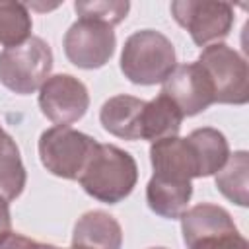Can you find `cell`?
<instances>
[{
    "instance_id": "cell-22",
    "label": "cell",
    "mask_w": 249,
    "mask_h": 249,
    "mask_svg": "<svg viewBox=\"0 0 249 249\" xmlns=\"http://www.w3.org/2000/svg\"><path fill=\"white\" fill-rule=\"evenodd\" d=\"M0 249H60V247L29 239V237L10 230L4 235H0Z\"/></svg>"
},
{
    "instance_id": "cell-23",
    "label": "cell",
    "mask_w": 249,
    "mask_h": 249,
    "mask_svg": "<svg viewBox=\"0 0 249 249\" xmlns=\"http://www.w3.org/2000/svg\"><path fill=\"white\" fill-rule=\"evenodd\" d=\"M12 228V214H10V200L0 196V235L10 231Z\"/></svg>"
},
{
    "instance_id": "cell-2",
    "label": "cell",
    "mask_w": 249,
    "mask_h": 249,
    "mask_svg": "<svg viewBox=\"0 0 249 249\" xmlns=\"http://www.w3.org/2000/svg\"><path fill=\"white\" fill-rule=\"evenodd\" d=\"M177 66L173 43L156 29H140L126 37L121 53V72L132 84H163Z\"/></svg>"
},
{
    "instance_id": "cell-21",
    "label": "cell",
    "mask_w": 249,
    "mask_h": 249,
    "mask_svg": "<svg viewBox=\"0 0 249 249\" xmlns=\"http://www.w3.org/2000/svg\"><path fill=\"white\" fill-rule=\"evenodd\" d=\"M187 247L189 249H249V243L237 230H233V231H224V233L200 237Z\"/></svg>"
},
{
    "instance_id": "cell-4",
    "label": "cell",
    "mask_w": 249,
    "mask_h": 249,
    "mask_svg": "<svg viewBox=\"0 0 249 249\" xmlns=\"http://www.w3.org/2000/svg\"><path fill=\"white\" fill-rule=\"evenodd\" d=\"M97 140L72 126H51L39 136V158L43 167L62 179H78L89 161Z\"/></svg>"
},
{
    "instance_id": "cell-15",
    "label": "cell",
    "mask_w": 249,
    "mask_h": 249,
    "mask_svg": "<svg viewBox=\"0 0 249 249\" xmlns=\"http://www.w3.org/2000/svg\"><path fill=\"white\" fill-rule=\"evenodd\" d=\"M183 115L177 109V105L160 93L152 101H146L144 111H142V121H140V138L142 140H161L169 136H179Z\"/></svg>"
},
{
    "instance_id": "cell-5",
    "label": "cell",
    "mask_w": 249,
    "mask_h": 249,
    "mask_svg": "<svg viewBox=\"0 0 249 249\" xmlns=\"http://www.w3.org/2000/svg\"><path fill=\"white\" fill-rule=\"evenodd\" d=\"M196 62L212 82L214 103L245 105L249 101V66L233 47L212 43L200 51Z\"/></svg>"
},
{
    "instance_id": "cell-19",
    "label": "cell",
    "mask_w": 249,
    "mask_h": 249,
    "mask_svg": "<svg viewBox=\"0 0 249 249\" xmlns=\"http://www.w3.org/2000/svg\"><path fill=\"white\" fill-rule=\"evenodd\" d=\"M31 14L25 4L0 0V45L18 47L31 37Z\"/></svg>"
},
{
    "instance_id": "cell-1",
    "label": "cell",
    "mask_w": 249,
    "mask_h": 249,
    "mask_svg": "<svg viewBox=\"0 0 249 249\" xmlns=\"http://www.w3.org/2000/svg\"><path fill=\"white\" fill-rule=\"evenodd\" d=\"M78 183L95 200L117 204L124 200L138 183L136 160L115 144H97Z\"/></svg>"
},
{
    "instance_id": "cell-24",
    "label": "cell",
    "mask_w": 249,
    "mask_h": 249,
    "mask_svg": "<svg viewBox=\"0 0 249 249\" xmlns=\"http://www.w3.org/2000/svg\"><path fill=\"white\" fill-rule=\"evenodd\" d=\"M70 249H84V247H76V245H72V247H70Z\"/></svg>"
},
{
    "instance_id": "cell-12",
    "label": "cell",
    "mask_w": 249,
    "mask_h": 249,
    "mask_svg": "<svg viewBox=\"0 0 249 249\" xmlns=\"http://www.w3.org/2000/svg\"><path fill=\"white\" fill-rule=\"evenodd\" d=\"M146 101L134 95L119 93L109 97L99 111L101 126L123 140H140V121Z\"/></svg>"
},
{
    "instance_id": "cell-7",
    "label": "cell",
    "mask_w": 249,
    "mask_h": 249,
    "mask_svg": "<svg viewBox=\"0 0 249 249\" xmlns=\"http://www.w3.org/2000/svg\"><path fill=\"white\" fill-rule=\"evenodd\" d=\"M66 58L84 70H93L105 66L117 47V37L111 25L78 18L62 39Z\"/></svg>"
},
{
    "instance_id": "cell-6",
    "label": "cell",
    "mask_w": 249,
    "mask_h": 249,
    "mask_svg": "<svg viewBox=\"0 0 249 249\" xmlns=\"http://www.w3.org/2000/svg\"><path fill=\"white\" fill-rule=\"evenodd\" d=\"M173 19L185 27L196 47L222 43L233 27V6L216 0H175L171 2Z\"/></svg>"
},
{
    "instance_id": "cell-8",
    "label": "cell",
    "mask_w": 249,
    "mask_h": 249,
    "mask_svg": "<svg viewBox=\"0 0 249 249\" xmlns=\"http://www.w3.org/2000/svg\"><path fill=\"white\" fill-rule=\"evenodd\" d=\"M39 109L56 126H70L89 107V93L82 80L72 74H54L39 88Z\"/></svg>"
},
{
    "instance_id": "cell-10",
    "label": "cell",
    "mask_w": 249,
    "mask_h": 249,
    "mask_svg": "<svg viewBox=\"0 0 249 249\" xmlns=\"http://www.w3.org/2000/svg\"><path fill=\"white\" fill-rule=\"evenodd\" d=\"M150 163L154 175L177 181H193L198 177V161L187 138L169 136L152 142Z\"/></svg>"
},
{
    "instance_id": "cell-20",
    "label": "cell",
    "mask_w": 249,
    "mask_h": 249,
    "mask_svg": "<svg viewBox=\"0 0 249 249\" xmlns=\"http://www.w3.org/2000/svg\"><path fill=\"white\" fill-rule=\"evenodd\" d=\"M74 10L80 18H86V19H95V21H101V23H107V25H117L121 23L128 10H130V4L126 0H103V2H76L74 4Z\"/></svg>"
},
{
    "instance_id": "cell-14",
    "label": "cell",
    "mask_w": 249,
    "mask_h": 249,
    "mask_svg": "<svg viewBox=\"0 0 249 249\" xmlns=\"http://www.w3.org/2000/svg\"><path fill=\"white\" fill-rule=\"evenodd\" d=\"M179 220H181V231H183L185 245H191L193 241L206 237V235L237 230L231 214L226 208L218 204H210V202H200L185 210Z\"/></svg>"
},
{
    "instance_id": "cell-9",
    "label": "cell",
    "mask_w": 249,
    "mask_h": 249,
    "mask_svg": "<svg viewBox=\"0 0 249 249\" xmlns=\"http://www.w3.org/2000/svg\"><path fill=\"white\" fill-rule=\"evenodd\" d=\"M160 93L169 97L183 117H195L214 103L212 82L198 62L177 64L165 78Z\"/></svg>"
},
{
    "instance_id": "cell-3",
    "label": "cell",
    "mask_w": 249,
    "mask_h": 249,
    "mask_svg": "<svg viewBox=\"0 0 249 249\" xmlns=\"http://www.w3.org/2000/svg\"><path fill=\"white\" fill-rule=\"evenodd\" d=\"M53 68V51L47 41L31 35L18 47L0 53V84L19 95L37 91Z\"/></svg>"
},
{
    "instance_id": "cell-25",
    "label": "cell",
    "mask_w": 249,
    "mask_h": 249,
    "mask_svg": "<svg viewBox=\"0 0 249 249\" xmlns=\"http://www.w3.org/2000/svg\"><path fill=\"white\" fill-rule=\"evenodd\" d=\"M150 249H167V247H150Z\"/></svg>"
},
{
    "instance_id": "cell-11",
    "label": "cell",
    "mask_w": 249,
    "mask_h": 249,
    "mask_svg": "<svg viewBox=\"0 0 249 249\" xmlns=\"http://www.w3.org/2000/svg\"><path fill=\"white\" fill-rule=\"evenodd\" d=\"M72 245L84 249H121L123 228L109 212L89 210L76 220Z\"/></svg>"
},
{
    "instance_id": "cell-16",
    "label": "cell",
    "mask_w": 249,
    "mask_h": 249,
    "mask_svg": "<svg viewBox=\"0 0 249 249\" xmlns=\"http://www.w3.org/2000/svg\"><path fill=\"white\" fill-rule=\"evenodd\" d=\"M187 140L191 142L198 161V177L216 175L224 167L230 156V144L218 128H212V126L195 128L187 136Z\"/></svg>"
},
{
    "instance_id": "cell-13",
    "label": "cell",
    "mask_w": 249,
    "mask_h": 249,
    "mask_svg": "<svg viewBox=\"0 0 249 249\" xmlns=\"http://www.w3.org/2000/svg\"><path fill=\"white\" fill-rule=\"evenodd\" d=\"M193 196V183L191 181H177L152 175L146 185V202L152 212L161 218L177 220L189 206Z\"/></svg>"
},
{
    "instance_id": "cell-18",
    "label": "cell",
    "mask_w": 249,
    "mask_h": 249,
    "mask_svg": "<svg viewBox=\"0 0 249 249\" xmlns=\"http://www.w3.org/2000/svg\"><path fill=\"white\" fill-rule=\"evenodd\" d=\"M247 173H249V154L245 150L228 156L224 167L216 173V189L237 206L249 204L247 193Z\"/></svg>"
},
{
    "instance_id": "cell-17",
    "label": "cell",
    "mask_w": 249,
    "mask_h": 249,
    "mask_svg": "<svg viewBox=\"0 0 249 249\" xmlns=\"http://www.w3.org/2000/svg\"><path fill=\"white\" fill-rule=\"evenodd\" d=\"M27 173L16 140L0 126V196L18 198L25 189Z\"/></svg>"
}]
</instances>
